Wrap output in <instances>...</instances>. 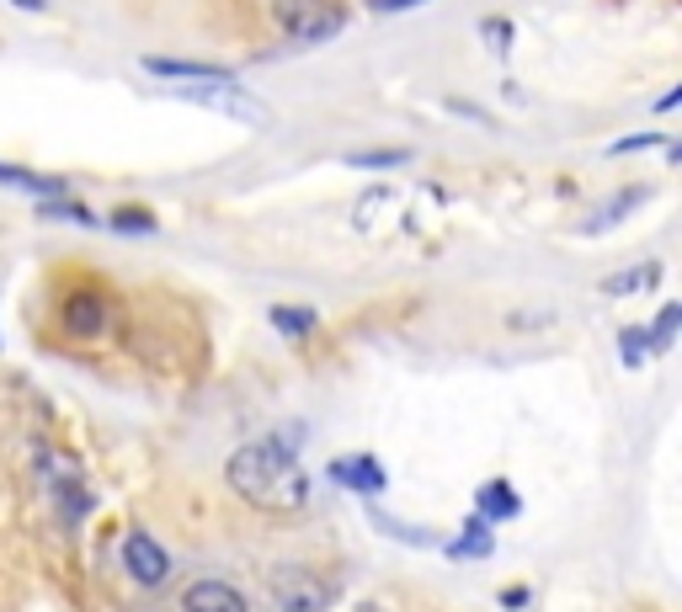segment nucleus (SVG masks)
<instances>
[{
    "label": "nucleus",
    "mask_w": 682,
    "mask_h": 612,
    "mask_svg": "<svg viewBox=\"0 0 682 612\" xmlns=\"http://www.w3.org/2000/svg\"><path fill=\"white\" fill-rule=\"evenodd\" d=\"M411 155L406 149H368V155H347V166L352 171H394V166H406Z\"/></svg>",
    "instance_id": "nucleus-21"
},
{
    "label": "nucleus",
    "mask_w": 682,
    "mask_h": 612,
    "mask_svg": "<svg viewBox=\"0 0 682 612\" xmlns=\"http://www.w3.org/2000/svg\"><path fill=\"white\" fill-rule=\"evenodd\" d=\"M0 187H11V193H27V197H65L70 187L59 181V176H43V171H22V166H0Z\"/></svg>",
    "instance_id": "nucleus-13"
},
{
    "label": "nucleus",
    "mask_w": 682,
    "mask_h": 612,
    "mask_svg": "<svg viewBox=\"0 0 682 612\" xmlns=\"http://www.w3.org/2000/svg\"><path fill=\"white\" fill-rule=\"evenodd\" d=\"M618 357H624V367H645V357H651V330L645 325H624L618 330Z\"/></svg>",
    "instance_id": "nucleus-19"
},
{
    "label": "nucleus",
    "mask_w": 682,
    "mask_h": 612,
    "mask_svg": "<svg viewBox=\"0 0 682 612\" xmlns=\"http://www.w3.org/2000/svg\"><path fill=\"white\" fill-rule=\"evenodd\" d=\"M139 70L155 75L160 86H203V80H235V70L224 65H197V59H160V53H145Z\"/></svg>",
    "instance_id": "nucleus-7"
},
{
    "label": "nucleus",
    "mask_w": 682,
    "mask_h": 612,
    "mask_svg": "<svg viewBox=\"0 0 682 612\" xmlns=\"http://www.w3.org/2000/svg\"><path fill=\"white\" fill-rule=\"evenodd\" d=\"M272 22L293 43H331L347 32V11L337 0H272Z\"/></svg>",
    "instance_id": "nucleus-2"
},
{
    "label": "nucleus",
    "mask_w": 682,
    "mask_h": 612,
    "mask_svg": "<svg viewBox=\"0 0 682 612\" xmlns=\"http://www.w3.org/2000/svg\"><path fill=\"white\" fill-rule=\"evenodd\" d=\"M368 522H373V527H379V533H390V539H400V543H411V549H432V533H427V527H406V522H394V516H384L379 512V506H368Z\"/></svg>",
    "instance_id": "nucleus-18"
},
{
    "label": "nucleus",
    "mask_w": 682,
    "mask_h": 612,
    "mask_svg": "<svg viewBox=\"0 0 682 612\" xmlns=\"http://www.w3.org/2000/svg\"><path fill=\"white\" fill-rule=\"evenodd\" d=\"M182 612H245V596L230 581H193L182 591Z\"/></svg>",
    "instance_id": "nucleus-11"
},
{
    "label": "nucleus",
    "mask_w": 682,
    "mask_h": 612,
    "mask_svg": "<svg viewBox=\"0 0 682 612\" xmlns=\"http://www.w3.org/2000/svg\"><path fill=\"white\" fill-rule=\"evenodd\" d=\"M678 325H682V304H661L656 325H645L651 330V352H666V346L678 342Z\"/></svg>",
    "instance_id": "nucleus-20"
},
{
    "label": "nucleus",
    "mask_w": 682,
    "mask_h": 612,
    "mask_svg": "<svg viewBox=\"0 0 682 612\" xmlns=\"http://www.w3.org/2000/svg\"><path fill=\"white\" fill-rule=\"evenodd\" d=\"M272 325L283 330V336H310L320 325L315 309H304V304H272Z\"/></svg>",
    "instance_id": "nucleus-17"
},
{
    "label": "nucleus",
    "mask_w": 682,
    "mask_h": 612,
    "mask_svg": "<svg viewBox=\"0 0 682 612\" xmlns=\"http://www.w3.org/2000/svg\"><path fill=\"white\" fill-rule=\"evenodd\" d=\"M38 474L49 480V490L65 501V512L70 516H86L97 501H91V490H86V480H80V468L65 458V453H38Z\"/></svg>",
    "instance_id": "nucleus-5"
},
{
    "label": "nucleus",
    "mask_w": 682,
    "mask_h": 612,
    "mask_svg": "<svg viewBox=\"0 0 682 612\" xmlns=\"http://www.w3.org/2000/svg\"><path fill=\"white\" fill-rule=\"evenodd\" d=\"M59 325H65L70 336H80V342L101 336V330H107V298H101L97 288H75V294L65 298V309H59Z\"/></svg>",
    "instance_id": "nucleus-8"
},
{
    "label": "nucleus",
    "mask_w": 682,
    "mask_h": 612,
    "mask_svg": "<svg viewBox=\"0 0 682 612\" xmlns=\"http://www.w3.org/2000/svg\"><path fill=\"white\" fill-rule=\"evenodd\" d=\"M170 97L187 101V107H203L214 118L245 122V128H262L267 122V101H256L251 91H241L235 80H203V86H170Z\"/></svg>",
    "instance_id": "nucleus-3"
},
{
    "label": "nucleus",
    "mask_w": 682,
    "mask_h": 612,
    "mask_svg": "<svg viewBox=\"0 0 682 612\" xmlns=\"http://www.w3.org/2000/svg\"><path fill=\"white\" fill-rule=\"evenodd\" d=\"M107 224H113L118 235H155V229H160V219H155L149 208H118Z\"/></svg>",
    "instance_id": "nucleus-22"
},
{
    "label": "nucleus",
    "mask_w": 682,
    "mask_h": 612,
    "mask_svg": "<svg viewBox=\"0 0 682 612\" xmlns=\"http://www.w3.org/2000/svg\"><path fill=\"white\" fill-rule=\"evenodd\" d=\"M123 564H128V575H134L139 586H149V591L166 586V575H170V554L149 539L145 527H134V533L123 539Z\"/></svg>",
    "instance_id": "nucleus-6"
},
{
    "label": "nucleus",
    "mask_w": 682,
    "mask_h": 612,
    "mask_svg": "<svg viewBox=\"0 0 682 612\" xmlns=\"http://www.w3.org/2000/svg\"><path fill=\"white\" fill-rule=\"evenodd\" d=\"M230 490L262 506V512H304L310 506V474L283 437H256L230 453Z\"/></svg>",
    "instance_id": "nucleus-1"
},
{
    "label": "nucleus",
    "mask_w": 682,
    "mask_h": 612,
    "mask_svg": "<svg viewBox=\"0 0 682 612\" xmlns=\"http://www.w3.org/2000/svg\"><path fill=\"white\" fill-rule=\"evenodd\" d=\"M38 214H43V219H70V224H80V229H97V214H91L86 203H75L70 193H65V197H43V203H38Z\"/></svg>",
    "instance_id": "nucleus-16"
},
{
    "label": "nucleus",
    "mask_w": 682,
    "mask_h": 612,
    "mask_svg": "<svg viewBox=\"0 0 682 612\" xmlns=\"http://www.w3.org/2000/svg\"><path fill=\"white\" fill-rule=\"evenodd\" d=\"M480 32H486V49L490 53H507L512 49V32H517V27L501 22V17H486V22H480Z\"/></svg>",
    "instance_id": "nucleus-23"
},
{
    "label": "nucleus",
    "mask_w": 682,
    "mask_h": 612,
    "mask_svg": "<svg viewBox=\"0 0 682 612\" xmlns=\"http://www.w3.org/2000/svg\"><path fill=\"white\" fill-rule=\"evenodd\" d=\"M331 480H337L341 490H352V495H384V490H390V474H384V464H379L373 453H347V458H337V464H331Z\"/></svg>",
    "instance_id": "nucleus-9"
},
{
    "label": "nucleus",
    "mask_w": 682,
    "mask_h": 612,
    "mask_svg": "<svg viewBox=\"0 0 682 612\" xmlns=\"http://www.w3.org/2000/svg\"><path fill=\"white\" fill-rule=\"evenodd\" d=\"M656 283H661V261H640V267H630V272H613V277H603V294H608V298H630V294L656 288Z\"/></svg>",
    "instance_id": "nucleus-14"
},
{
    "label": "nucleus",
    "mask_w": 682,
    "mask_h": 612,
    "mask_svg": "<svg viewBox=\"0 0 682 612\" xmlns=\"http://www.w3.org/2000/svg\"><path fill=\"white\" fill-rule=\"evenodd\" d=\"M272 602L277 612H331L337 608V581H325L320 570H304V564H283V570H272Z\"/></svg>",
    "instance_id": "nucleus-4"
},
{
    "label": "nucleus",
    "mask_w": 682,
    "mask_h": 612,
    "mask_svg": "<svg viewBox=\"0 0 682 612\" xmlns=\"http://www.w3.org/2000/svg\"><path fill=\"white\" fill-rule=\"evenodd\" d=\"M645 197H651V187H624V193H613L608 203L597 208V214H586V219L576 224V235H608L613 224L630 219V214L640 208V203H645Z\"/></svg>",
    "instance_id": "nucleus-10"
},
{
    "label": "nucleus",
    "mask_w": 682,
    "mask_h": 612,
    "mask_svg": "<svg viewBox=\"0 0 682 612\" xmlns=\"http://www.w3.org/2000/svg\"><path fill=\"white\" fill-rule=\"evenodd\" d=\"M634 149H666V134H630L613 145V155H634Z\"/></svg>",
    "instance_id": "nucleus-24"
},
{
    "label": "nucleus",
    "mask_w": 682,
    "mask_h": 612,
    "mask_svg": "<svg viewBox=\"0 0 682 612\" xmlns=\"http://www.w3.org/2000/svg\"><path fill=\"white\" fill-rule=\"evenodd\" d=\"M448 554H454V560H490V554H496V539H490L486 522H469L459 539L448 543Z\"/></svg>",
    "instance_id": "nucleus-15"
},
{
    "label": "nucleus",
    "mask_w": 682,
    "mask_h": 612,
    "mask_svg": "<svg viewBox=\"0 0 682 612\" xmlns=\"http://www.w3.org/2000/svg\"><path fill=\"white\" fill-rule=\"evenodd\" d=\"M475 512H480V522H507V516L523 512V495H517L507 480H490V485H480V495H475Z\"/></svg>",
    "instance_id": "nucleus-12"
},
{
    "label": "nucleus",
    "mask_w": 682,
    "mask_h": 612,
    "mask_svg": "<svg viewBox=\"0 0 682 612\" xmlns=\"http://www.w3.org/2000/svg\"><path fill=\"white\" fill-rule=\"evenodd\" d=\"M11 6H22V11H49V0H11Z\"/></svg>",
    "instance_id": "nucleus-26"
},
{
    "label": "nucleus",
    "mask_w": 682,
    "mask_h": 612,
    "mask_svg": "<svg viewBox=\"0 0 682 612\" xmlns=\"http://www.w3.org/2000/svg\"><path fill=\"white\" fill-rule=\"evenodd\" d=\"M368 6H373V11H384V17H390V11H411V6H421V0H368Z\"/></svg>",
    "instance_id": "nucleus-25"
}]
</instances>
